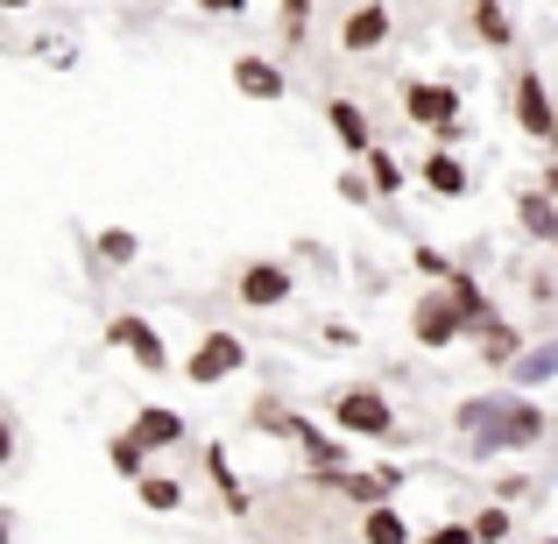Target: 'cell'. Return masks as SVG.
<instances>
[{
  "label": "cell",
  "instance_id": "6da1fadb",
  "mask_svg": "<svg viewBox=\"0 0 558 544\" xmlns=\"http://www.w3.org/2000/svg\"><path fill=\"white\" fill-rule=\"evenodd\" d=\"M403 121L424 128L438 149H460L466 142V99L452 78H403Z\"/></svg>",
  "mask_w": 558,
  "mask_h": 544
},
{
  "label": "cell",
  "instance_id": "7a4b0ae2",
  "mask_svg": "<svg viewBox=\"0 0 558 544\" xmlns=\"http://www.w3.org/2000/svg\"><path fill=\"white\" fill-rule=\"evenodd\" d=\"M326 424L340 438H375V446H389L396 438V403L375 389V382H340V389L326 396Z\"/></svg>",
  "mask_w": 558,
  "mask_h": 544
},
{
  "label": "cell",
  "instance_id": "3957f363",
  "mask_svg": "<svg viewBox=\"0 0 558 544\" xmlns=\"http://www.w3.org/2000/svg\"><path fill=\"white\" fill-rule=\"evenodd\" d=\"M545 432H551L545 403H531V396H502V410H495V418L481 424L466 446H474L481 460H495V452H531V446H545Z\"/></svg>",
  "mask_w": 558,
  "mask_h": 544
},
{
  "label": "cell",
  "instance_id": "277c9868",
  "mask_svg": "<svg viewBox=\"0 0 558 544\" xmlns=\"http://www.w3.org/2000/svg\"><path fill=\"white\" fill-rule=\"evenodd\" d=\"M410 340H417V347H432V354H446V347L474 340V326H466V312L452 304V290H446V283L417 290V304H410Z\"/></svg>",
  "mask_w": 558,
  "mask_h": 544
},
{
  "label": "cell",
  "instance_id": "5b68a950",
  "mask_svg": "<svg viewBox=\"0 0 558 544\" xmlns=\"http://www.w3.org/2000/svg\"><path fill=\"white\" fill-rule=\"evenodd\" d=\"M247 361H255V354H247V340H241V333L213 326V333H205V340L184 354V382H191V389H219V382H233Z\"/></svg>",
  "mask_w": 558,
  "mask_h": 544
},
{
  "label": "cell",
  "instance_id": "8992f818",
  "mask_svg": "<svg viewBox=\"0 0 558 544\" xmlns=\"http://www.w3.org/2000/svg\"><path fill=\"white\" fill-rule=\"evenodd\" d=\"M298 298V276H290V262L276 255H255L233 269V304H247V312H283V304Z\"/></svg>",
  "mask_w": 558,
  "mask_h": 544
},
{
  "label": "cell",
  "instance_id": "52a82bcc",
  "mask_svg": "<svg viewBox=\"0 0 558 544\" xmlns=\"http://www.w3.org/2000/svg\"><path fill=\"white\" fill-rule=\"evenodd\" d=\"M509 121H517L531 142L551 135L558 99H551V85H545V71H537V64H517V78H509Z\"/></svg>",
  "mask_w": 558,
  "mask_h": 544
},
{
  "label": "cell",
  "instance_id": "ba28073f",
  "mask_svg": "<svg viewBox=\"0 0 558 544\" xmlns=\"http://www.w3.org/2000/svg\"><path fill=\"white\" fill-rule=\"evenodd\" d=\"M107 347H121L142 375H170V347H163V333H156L142 312H113L107 318Z\"/></svg>",
  "mask_w": 558,
  "mask_h": 544
},
{
  "label": "cell",
  "instance_id": "9c48e42d",
  "mask_svg": "<svg viewBox=\"0 0 558 544\" xmlns=\"http://www.w3.org/2000/svg\"><path fill=\"white\" fill-rule=\"evenodd\" d=\"M389 36H396V14L381 8V0H361V8H347V22H340V50H347V57L389 50Z\"/></svg>",
  "mask_w": 558,
  "mask_h": 544
},
{
  "label": "cell",
  "instance_id": "30bf717a",
  "mask_svg": "<svg viewBox=\"0 0 558 544\" xmlns=\"http://www.w3.org/2000/svg\"><path fill=\"white\" fill-rule=\"evenodd\" d=\"M227 71H233V93H241V99H255V107H276V99L290 93V78H283V64H276V57L241 50Z\"/></svg>",
  "mask_w": 558,
  "mask_h": 544
},
{
  "label": "cell",
  "instance_id": "8fae6325",
  "mask_svg": "<svg viewBox=\"0 0 558 544\" xmlns=\"http://www.w3.org/2000/svg\"><path fill=\"white\" fill-rule=\"evenodd\" d=\"M396 488H403V467H347L332 495H347L354 509H375V503H396Z\"/></svg>",
  "mask_w": 558,
  "mask_h": 544
},
{
  "label": "cell",
  "instance_id": "7c38bea8",
  "mask_svg": "<svg viewBox=\"0 0 558 544\" xmlns=\"http://www.w3.org/2000/svg\"><path fill=\"white\" fill-rule=\"evenodd\" d=\"M326 128H332V142H340L354 164L375 149V121H368V107H361V99H326Z\"/></svg>",
  "mask_w": 558,
  "mask_h": 544
},
{
  "label": "cell",
  "instance_id": "4fadbf2b",
  "mask_svg": "<svg viewBox=\"0 0 558 544\" xmlns=\"http://www.w3.org/2000/svg\"><path fill=\"white\" fill-rule=\"evenodd\" d=\"M466 36H474L481 50H517V14H509V0H466Z\"/></svg>",
  "mask_w": 558,
  "mask_h": 544
},
{
  "label": "cell",
  "instance_id": "5bb4252c",
  "mask_svg": "<svg viewBox=\"0 0 558 544\" xmlns=\"http://www.w3.org/2000/svg\"><path fill=\"white\" fill-rule=\"evenodd\" d=\"M517 227L531 233L537 247H558V198H551L545 184H523L517 191Z\"/></svg>",
  "mask_w": 558,
  "mask_h": 544
},
{
  "label": "cell",
  "instance_id": "9a60e30c",
  "mask_svg": "<svg viewBox=\"0 0 558 544\" xmlns=\"http://www.w3.org/2000/svg\"><path fill=\"white\" fill-rule=\"evenodd\" d=\"M128 432H135L149 452H178V446H184V410H170V403H142Z\"/></svg>",
  "mask_w": 558,
  "mask_h": 544
},
{
  "label": "cell",
  "instance_id": "2e32d148",
  "mask_svg": "<svg viewBox=\"0 0 558 544\" xmlns=\"http://www.w3.org/2000/svg\"><path fill=\"white\" fill-rule=\"evenodd\" d=\"M417 178H424V191H432V198H466V191H474V170H466L452 149H438V142H432V156H424Z\"/></svg>",
  "mask_w": 558,
  "mask_h": 544
},
{
  "label": "cell",
  "instance_id": "e0dca14e",
  "mask_svg": "<svg viewBox=\"0 0 558 544\" xmlns=\"http://www.w3.org/2000/svg\"><path fill=\"white\" fill-rule=\"evenodd\" d=\"M446 290H452V304H460V312H466V326H495V318H502V312H495V298H488V290H481V276L474 269H452L446 276Z\"/></svg>",
  "mask_w": 558,
  "mask_h": 544
},
{
  "label": "cell",
  "instance_id": "ac0fdd59",
  "mask_svg": "<svg viewBox=\"0 0 558 544\" xmlns=\"http://www.w3.org/2000/svg\"><path fill=\"white\" fill-rule=\"evenodd\" d=\"M135 503L149 509V517H178V509H184V481L163 474V467H149V474L135 481Z\"/></svg>",
  "mask_w": 558,
  "mask_h": 544
},
{
  "label": "cell",
  "instance_id": "d6986e66",
  "mask_svg": "<svg viewBox=\"0 0 558 544\" xmlns=\"http://www.w3.org/2000/svg\"><path fill=\"white\" fill-rule=\"evenodd\" d=\"M205 481H213V488L227 495V509H233V517H255V503H247L241 474H233V467H227V446H205Z\"/></svg>",
  "mask_w": 558,
  "mask_h": 544
},
{
  "label": "cell",
  "instance_id": "ffe728a7",
  "mask_svg": "<svg viewBox=\"0 0 558 544\" xmlns=\"http://www.w3.org/2000/svg\"><path fill=\"white\" fill-rule=\"evenodd\" d=\"M361 517V544H410V523L396 503H375V509H354Z\"/></svg>",
  "mask_w": 558,
  "mask_h": 544
},
{
  "label": "cell",
  "instance_id": "44dd1931",
  "mask_svg": "<svg viewBox=\"0 0 558 544\" xmlns=\"http://www.w3.org/2000/svg\"><path fill=\"white\" fill-rule=\"evenodd\" d=\"M474 340H481V361H488V367H517V354L531 347V340H523L517 326H509V318H495V326H481Z\"/></svg>",
  "mask_w": 558,
  "mask_h": 544
},
{
  "label": "cell",
  "instance_id": "7402d4cb",
  "mask_svg": "<svg viewBox=\"0 0 558 544\" xmlns=\"http://www.w3.org/2000/svg\"><path fill=\"white\" fill-rule=\"evenodd\" d=\"M149 460H156V452L142 446L135 432H113V438H107V467H113L121 481H142V474H149Z\"/></svg>",
  "mask_w": 558,
  "mask_h": 544
},
{
  "label": "cell",
  "instance_id": "603a6c76",
  "mask_svg": "<svg viewBox=\"0 0 558 544\" xmlns=\"http://www.w3.org/2000/svg\"><path fill=\"white\" fill-rule=\"evenodd\" d=\"M361 170H368V184H375V198H396V191H403V184H410V170H403V164H396V149H381V142H375V149H368V156H361Z\"/></svg>",
  "mask_w": 558,
  "mask_h": 544
},
{
  "label": "cell",
  "instance_id": "cb8c5ba5",
  "mask_svg": "<svg viewBox=\"0 0 558 544\" xmlns=\"http://www.w3.org/2000/svg\"><path fill=\"white\" fill-rule=\"evenodd\" d=\"M93 255L107 262V269H128V262L142 255V241H135L128 227H99V233H93Z\"/></svg>",
  "mask_w": 558,
  "mask_h": 544
},
{
  "label": "cell",
  "instance_id": "d4e9b609",
  "mask_svg": "<svg viewBox=\"0 0 558 544\" xmlns=\"http://www.w3.org/2000/svg\"><path fill=\"white\" fill-rule=\"evenodd\" d=\"M312 8H318V0H283V8H276V36H283V50H304V36H312Z\"/></svg>",
  "mask_w": 558,
  "mask_h": 544
},
{
  "label": "cell",
  "instance_id": "484cf974",
  "mask_svg": "<svg viewBox=\"0 0 558 544\" xmlns=\"http://www.w3.org/2000/svg\"><path fill=\"white\" fill-rule=\"evenodd\" d=\"M247 424H255V432H269V438H298V424H304V418H290V410L276 403V396H255Z\"/></svg>",
  "mask_w": 558,
  "mask_h": 544
},
{
  "label": "cell",
  "instance_id": "4316f807",
  "mask_svg": "<svg viewBox=\"0 0 558 544\" xmlns=\"http://www.w3.org/2000/svg\"><path fill=\"white\" fill-rule=\"evenodd\" d=\"M466 523H474V537H481V544H502L509 531H517V517H509V503H488V509H474Z\"/></svg>",
  "mask_w": 558,
  "mask_h": 544
},
{
  "label": "cell",
  "instance_id": "83f0119b",
  "mask_svg": "<svg viewBox=\"0 0 558 544\" xmlns=\"http://www.w3.org/2000/svg\"><path fill=\"white\" fill-rule=\"evenodd\" d=\"M517 382H545V375H558V347H545V354H517V367H509Z\"/></svg>",
  "mask_w": 558,
  "mask_h": 544
},
{
  "label": "cell",
  "instance_id": "f1b7e54d",
  "mask_svg": "<svg viewBox=\"0 0 558 544\" xmlns=\"http://www.w3.org/2000/svg\"><path fill=\"white\" fill-rule=\"evenodd\" d=\"M417 544H481V537H474V523H466V517H446V523H432Z\"/></svg>",
  "mask_w": 558,
  "mask_h": 544
},
{
  "label": "cell",
  "instance_id": "f546056e",
  "mask_svg": "<svg viewBox=\"0 0 558 544\" xmlns=\"http://www.w3.org/2000/svg\"><path fill=\"white\" fill-rule=\"evenodd\" d=\"M410 269H417V276H432V283H446V276H452V262L438 255V247H424V241H417V247H410Z\"/></svg>",
  "mask_w": 558,
  "mask_h": 544
},
{
  "label": "cell",
  "instance_id": "4dcf8cb0",
  "mask_svg": "<svg viewBox=\"0 0 558 544\" xmlns=\"http://www.w3.org/2000/svg\"><path fill=\"white\" fill-rule=\"evenodd\" d=\"M332 184H340V198H347V205H368V198H375V184H368V170H361V164H354V170H340Z\"/></svg>",
  "mask_w": 558,
  "mask_h": 544
},
{
  "label": "cell",
  "instance_id": "1f68e13d",
  "mask_svg": "<svg viewBox=\"0 0 558 544\" xmlns=\"http://www.w3.org/2000/svg\"><path fill=\"white\" fill-rule=\"evenodd\" d=\"M14 452H22V432H14V418L0 410V467H14Z\"/></svg>",
  "mask_w": 558,
  "mask_h": 544
},
{
  "label": "cell",
  "instance_id": "d6a6232c",
  "mask_svg": "<svg viewBox=\"0 0 558 544\" xmlns=\"http://www.w3.org/2000/svg\"><path fill=\"white\" fill-rule=\"evenodd\" d=\"M247 8H255V0H198V14H227V22H241Z\"/></svg>",
  "mask_w": 558,
  "mask_h": 544
},
{
  "label": "cell",
  "instance_id": "836d02e7",
  "mask_svg": "<svg viewBox=\"0 0 558 544\" xmlns=\"http://www.w3.org/2000/svg\"><path fill=\"white\" fill-rule=\"evenodd\" d=\"M14 537V517H8V509H0V544H8Z\"/></svg>",
  "mask_w": 558,
  "mask_h": 544
},
{
  "label": "cell",
  "instance_id": "e575fe53",
  "mask_svg": "<svg viewBox=\"0 0 558 544\" xmlns=\"http://www.w3.org/2000/svg\"><path fill=\"white\" fill-rule=\"evenodd\" d=\"M14 8H36V0H0V14H14Z\"/></svg>",
  "mask_w": 558,
  "mask_h": 544
},
{
  "label": "cell",
  "instance_id": "d590c367",
  "mask_svg": "<svg viewBox=\"0 0 558 544\" xmlns=\"http://www.w3.org/2000/svg\"><path fill=\"white\" fill-rule=\"evenodd\" d=\"M545 191H551V198H558V164H551V170H545Z\"/></svg>",
  "mask_w": 558,
  "mask_h": 544
},
{
  "label": "cell",
  "instance_id": "8d00e7d4",
  "mask_svg": "<svg viewBox=\"0 0 558 544\" xmlns=\"http://www.w3.org/2000/svg\"><path fill=\"white\" fill-rule=\"evenodd\" d=\"M545 142H551V149H558V121H551V135H545Z\"/></svg>",
  "mask_w": 558,
  "mask_h": 544
},
{
  "label": "cell",
  "instance_id": "74e56055",
  "mask_svg": "<svg viewBox=\"0 0 558 544\" xmlns=\"http://www.w3.org/2000/svg\"><path fill=\"white\" fill-rule=\"evenodd\" d=\"M545 544H558V537H545Z\"/></svg>",
  "mask_w": 558,
  "mask_h": 544
},
{
  "label": "cell",
  "instance_id": "f35d334b",
  "mask_svg": "<svg viewBox=\"0 0 558 544\" xmlns=\"http://www.w3.org/2000/svg\"><path fill=\"white\" fill-rule=\"evenodd\" d=\"M191 8H198V0H191Z\"/></svg>",
  "mask_w": 558,
  "mask_h": 544
}]
</instances>
